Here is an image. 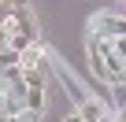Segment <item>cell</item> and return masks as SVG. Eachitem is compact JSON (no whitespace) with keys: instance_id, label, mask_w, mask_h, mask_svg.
<instances>
[{"instance_id":"obj_2","label":"cell","mask_w":126,"mask_h":122,"mask_svg":"<svg viewBox=\"0 0 126 122\" xmlns=\"http://www.w3.org/2000/svg\"><path fill=\"white\" fill-rule=\"evenodd\" d=\"M93 30H96V37H126V15H96L93 19Z\"/></svg>"},{"instance_id":"obj_7","label":"cell","mask_w":126,"mask_h":122,"mask_svg":"<svg viewBox=\"0 0 126 122\" xmlns=\"http://www.w3.org/2000/svg\"><path fill=\"white\" fill-rule=\"evenodd\" d=\"M115 89V104H119V111H126V81L122 85H111Z\"/></svg>"},{"instance_id":"obj_9","label":"cell","mask_w":126,"mask_h":122,"mask_svg":"<svg viewBox=\"0 0 126 122\" xmlns=\"http://www.w3.org/2000/svg\"><path fill=\"white\" fill-rule=\"evenodd\" d=\"M63 122H85V115L78 111V115H67V118H63Z\"/></svg>"},{"instance_id":"obj_3","label":"cell","mask_w":126,"mask_h":122,"mask_svg":"<svg viewBox=\"0 0 126 122\" xmlns=\"http://www.w3.org/2000/svg\"><path fill=\"white\" fill-rule=\"evenodd\" d=\"M22 70H45V63H41V44H30L26 52H22V63H19Z\"/></svg>"},{"instance_id":"obj_11","label":"cell","mask_w":126,"mask_h":122,"mask_svg":"<svg viewBox=\"0 0 126 122\" xmlns=\"http://www.w3.org/2000/svg\"><path fill=\"white\" fill-rule=\"evenodd\" d=\"M119 122H126V111H119Z\"/></svg>"},{"instance_id":"obj_4","label":"cell","mask_w":126,"mask_h":122,"mask_svg":"<svg viewBox=\"0 0 126 122\" xmlns=\"http://www.w3.org/2000/svg\"><path fill=\"white\" fill-rule=\"evenodd\" d=\"M82 115H85V122H111L96 100H82Z\"/></svg>"},{"instance_id":"obj_5","label":"cell","mask_w":126,"mask_h":122,"mask_svg":"<svg viewBox=\"0 0 126 122\" xmlns=\"http://www.w3.org/2000/svg\"><path fill=\"white\" fill-rule=\"evenodd\" d=\"M26 107H30V111H41V107H45V85H37V89L30 85V89H26Z\"/></svg>"},{"instance_id":"obj_6","label":"cell","mask_w":126,"mask_h":122,"mask_svg":"<svg viewBox=\"0 0 126 122\" xmlns=\"http://www.w3.org/2000/svg\"><path fill=\"white\" fill-rule=\"evenodd\" d=\"M8 44L15 52H26L30 44H37V37H30V33H8Z\"/></svg>"},{"instance_id":"obj_8","label":"cell","mask_w":126,"mask_h":122,"mask_svg":"<svg viewBox=\"0 0 126 122\" xmlns=\"http://www.w3.org/2000/svg\"><path fill=\"white\" fill-rule=\"evenodd\" d=\"M37 115H41V111H30V107H26V111H22V115H15L11 122H37Z\"/></svg>"},{"instance_id":"obj_1","label":"cell","mask_w":126,"mask_h":122,"mask_svg":"<svg viewBox=\"0 0 126 122\" xmlns=\"http://www.w3.org/2000/svg\"><path fill=\"white\" fill-rule=\"evenodd\" d=\"M89 63H93V74L104 78L108 85H122L126 81V55L115 48L111 37H89Z\"/></svg>"},{"instance_id":"obj_10","label":"cell","mask_w":126,"mask_h":122,"mask_svg":"<svg viewBox=\"0 0 126 122\" xmlns=\"http://www.w3.org/2000/svg\"><path fill=\"white\" fill-rule=\"evenodd\" d=\"M0 122H11V115H0Z\"/></svg>"}]
</instances>
